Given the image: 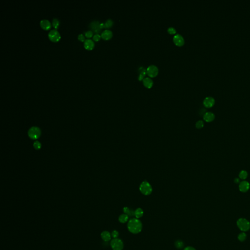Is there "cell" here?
<instances>
[{
	"label": "cell",
	"instance_id": "1",
	"mask_svg": "<svg viewBox=\"0 0 250 250\" xmlns=\"http://www.w3.org/2000/svg\"><path fill=\"white\" fill-rule=\"evenodd\" d=\"M127 228L131 233L137 234L142 231V224L137 218H132L127 223Z\"/></svg>",
	"mask_w": 250,
	"mask_h": 250
},
{
	"label": "cell",
	"instance_id": "2",
	"mask_svg": "<svg viewBox=\"0 0 250 250\" xmlns=\"http://www.w3.org/2000/svg\"><path fill=\"white\" fill-rule=\"evenodd\" d=\"M139 189L141 192L145 195H150L152 191V188L147 181H143L140 185Z\"/></svg>",
	"mask_w": 250,
	"mask_h": 250
},
{
	"label": "cell",
	"instance_id": "3",
	"mask_svg": "<svg viewBox=\"0 0 250 250\" xmlns=\"http://www.w3.org/2000/svg\"><path fill=\"white\" fill-rule=\"evenodd\" d=\"M237 225L238 228L243 232L247 231L250 229V223L246 219H239L237 221Z\"/></svg>",
	"mask_w": 250,
	"mask_h": 250
},
{
	"label": "cell",
	"instance_id": "4",
	"mask_svg": "<svg viewBox=\"0 0 250 250\" xmlns=\"http://www.w3.org/2000/svg\"><path fill=\"white\" fill-rule=\"evenodd\" d=\"M111 245L113 250H122L124 248L123 241L119 238H114L111 241Z\"/></svg>",
	"mask_w": 250,
	"mask_h": 250
},
{
	"label": "cell",
	"instance_id": "5",
	"mask_svg": "<svg viewBox=\"0 0 250 250\" xmlns=\"http://www.w3.org/2000/svg\"><path fill=\"white\" fill-rule=\"evenodd\" d=\"M29 137L32 139H37L41 135V130L36 126L32 127L28 132Z\"/></svg>",
	"mask_w": 250,
	"mask_h": 250
},
{
	"label": "cell",
	"instance_id": "6",
	"mask_svg": "<svg viewBox=\"0 0 250 250\" xmlns=\"http://www.w3.org/2000/svg\"><path fill=\"white\" fill-rule=\"evenodd\" d=\"M48 36L50 40L53 42H57L61 38L59 32L55 29L51 30L49 33Z\"/></svg>",
	"mask_w": 250,
	"mask_h": 250
},
{
	"label": "cell",
	"instance_id": "7",
	"mask_svg": "<svg viewBox=\"0 0 250 250\" xmlns=\"http://www.w3.org/2000/svg\"><path fill=\"white\" fill-rule=\"evenodd\" d=\"M158 68L155 65H150L147 69V73L150 78L156 77L158 74Z\"/></svg>",
	"mask_w": 250,
	"mask_h": 250
},
{
	"label": "cell",
	"instance_id": "8",
	"mask_svg": "<svg viewBox=\"0 0 250 250\" xmlns=\"http://www.w3.org/2000/svg\"><path fill=\"white\" fill-rule=\"evenodd\" d=\"M173 41L175 45L178 47H182L185 43L184 38L179 34H177L174 36L173 38Z\"/></svg>",
	"mask_w": 250,
	"mask_h": 250
},
{
	"label": "cell",
	"instance_id": "9",
	"mask_svg": "<svg viewBox=\"0 0 250 250\" xmlns=\"http://www.w3.org/2000/svg\"><path fill=\"white\" fill-rule=\"evenodd\" d=\"M100 24L99 21H93L89 24V28H90L93 32L98 34V33H99L102 29L100 28Z\"/></svg>",
	"mask_w": 250,
	"mask_h": 250
},
{
	"label": "cell",
	"instance_id": "10",
	"mask_svg": "<svg viewBox=\"0 0 250 250\" xmlns=\"http://www.w3.org/2000/svg\"><path fill=\"white\" fill-rule=\"evenodd\" d=\"M215 104V100L212 97H207L203 101L204 106L207 108H210L213 106Z\"/></svg>",
	"mask_w": 250,
	"mask_h": 250
},
{
	"label": "cell",
	"instance_id": "11",
	"mask_svg": "<svg viewBox=\"0 0 250 250\" xmlns=\"http://www.w3.org/2000/svg\"><path fill=\"white\" fill-rule=\"evenodd\" d=\"M250 185L249 183L246 181H243L241 182L239 185V189L240 191L242 192H247L250 188Z\"/></svg>",
	"mask_w": 250,
	"mask_h": 250
},
{
	"label": "cell",
	"instance_id": "12",
	"mask_svg": "<svg viewBox=\"0 0 250 250\" xmlns=\"http://www.w3.org/2000/svg\"><path fill=\"white\" fill-rule=\"evenodd\" d=\"M203 119L206 122H211L215 119V115L213 113L207 112L203 115Z\"/></svg>",
	"mask_w": 250,
	"mask_h": 250
},
{
	"label": "cell",
	"instance_id": "13",
	"mask_svg": "<svg viewBox=\"0 0 250 250\" xmlns=\"http://www.w3.org/2000/svg\"><path fill=\"white\" fill-rule=\"evenodd\" d=\"M40 25L42 27V28H43L45 30H49L51 27V25L50 22L47 19H44L40 21Z\"/></svg>",
	"mask_w": 250,
	"mask_h": 250
},
{
	"label": "cell",
	"instance_id": "14",
	"mask_svg": "<svg viewBox=\"0 0 250 250\" xmlns=\"http://www.w3.org/2000/svg\"><path fill=\"white\" fill-rule=\"evenodd\" d=\"M113 33L111 30L107 29L103 31L101 34V37L105 40L111 39L113 37Z\"/></svg>",
	"mask_w": 250,
	"mask_h": 250
},
{
	"label": "cell",
	"instance_id": "15",
	"mask_svg": "<svg viewBox=\"0 0 250 250\" xmlns=\"http://www.w3.org/2000/svg\"><path fill=\"white\" fill-rule=\"evenodd\" d=\"M94 47V43L91 39H86L84 42V47L88 50H91Z\"/></svg>",
	"mask_w": 250,
	"mask_h": 250
},
{
	"label": "cell",
	"instance_id": "16",
	"mask_svg": "<svg viewBox=\"0 0 250 250\" xmlns=\"http://www.w3.org/2000/svg\"><path fill=\"white\" fill-rule=\"evenodd\" d=\"M143 83L145 87L148 88H150L153 85L152 80L149 77L145 78L143 80Z\"/></svg>",
	"mask_w": 250,
	"mask_h": 250
},
{
	"label": "cell",
	"instance_id": "17",
	"mask_svg": "<svg viewBox=\"0 0 250 250\" xmlns=\"http://www.w3.org/2000/svg\"><path fill=\"white\" fill-rule=\"evenodd\" d=\"M101 237L102 239L106 242L109 241L111 239V235L108 231H104L101 234Z\"/></svg>",
	"mask_w": 250,
	"mask_h": 250
},
{
	"label": "cell",
	"instance_id": "18",
	"mask_svg": "<svg viewBox=\"0 0 250 250\" xmlns=\"http://www.w3.org/2000/svg\"><path fill=\"white\" fill-rule=\"evenodd\" d=\"M128 219V216L126 214H122L119 217V221L121 223H126Z\"/></svg>",
	"mask_w": 250,
	"mask_h": 250
},
{
	"label": "cell",
	"instance_id": "19",
	"mask_svg": "<svg viewBox=\"0 0 250 250\" xmlns=\"http://www.w3.org/2000/svg\"><path fill=\"white\" fill-rule=\"evenodd\" d=\"M144 214V212L141 208H137L134 212V215L136 217V218H141Z\"/></svg>",
	"mask_w": 250,
	"mask_h": 250
},
{
	"label": "cell",
	"instance_id": "20",
	"mask_svg": "<svg viewBox=\"0 0 250 250\" xmlns=\"http://www.w3.org/2000/svg\"><path fill=\"white\" fill-rule=\"evenodd\" d=\"M248 175V173L246 171L242 170L240 172L239 174V177L241 179L244 180L247 178Z\"/></svg>",
	"mask_w": 250,
	"mask_h": 250
},
{
	"label": "cell",
	"instance_id": "21",
	"mask_svg": "<svg viewBox=\"0 0 250 250\" xmlns=\"http://www.w3.org/2000/svg\"><path fill=\"white\" fill-rule=\"evenodd\" d=\"M52 24L53 26L54 27V28L55 29H57L59 27V26L60 21H59V20L58 19H57V18H54L53 19V20H52Z\"/></svg>",
	"mask_w": 250,
	"mask_h": 250
},
{
	"label": "cell",
	"instance_id": "22",
	"mask_svg": "<svg viewBox=\"0 0 250 250\" xmlns=\"http://www.w3.org/2000/svg\"><path fill=\"white\" fill-rule=\"evenodd\" d=\"M113 22L111 19H108L106 21L105 23V28H109L113 26Z\"/></svg>",
	"mask_w": 250,
	"mask_h": 250
},
{
	"label": "cell",
	"instance_id": "23",
	"mask_svg": "<svg viewBox=\"0 0 250 250\" xmlns=\"http://www.w3.org/2000/svg\"><path fill=\"white\" fill-rule=\"evenodd\" d=\"M123 211H124V212L128 215L132 216V215H133V214L134 215V212L133 213L132 211H131L128 207L124 208Z\"/></svg>",
	"mask_w": 250,
	"mask_h": 250
},
{
	"label": "cell",
	"instance_id": "24",
	"mask_svg": "<svg viewBox=\"0 0 250 250\" xmlns=\"http://www.w3.org/2000/svg\"><path fill=\"white\" fill-rule=\"evenodd\" d=\"M175 246L178 249H181L184 246V243L180 240H177L175 242Z\"/></svg>",
	"mask_w": 250,
	"mask_h": 250
},
{
	"label": "cell",
	"instance_id": "25",
	"mask_svg": "<svg viewBox=\"0 0 250 250\" xmlns=\"http://www.w3.org/2000/svg\"><path fill=\"white\" fill-rule=\"evenodd\" d=\"M146 70H147L145 69V70H142V71L140 72V74H139V77H138V79H139V80H140V81L143 80V79H144V77H145V75H146V73H147V71H146Z\"/></svg>",
	"mask_w": 250,
	"mask_h": 250
},
{
	"label": "cell",
	"instance_id": "26",
	"mask_svg": "<svg viewBox=\"0 0 250 250\" xmlns=\"http://www.w3.org/2000/svg\"><path fill=\"white\" fill-rule=\"evenodd\" d=\"M246 235L245 234V233H240L238 236V239L240 241H244L246 238Z\"/></svg>",
	"mask_w": 250,
	"mask_h": 250
},
{
	"label": "cell",
	"instance_id": "27",
	"mask_svg": "<svg viewBox=\"0 0 250 250\" xmlns=\"http://www.w3.org/2000/svg\"><path fill=\"white\" fill-rule=\"evenodd\" d=\"M204 122L202 120H199L198 121H197L195 124V126H196V127L198 129H201L202 128H203L204 127Z\"/></svg>",
	"mask_w": 250,
	"mask_h": 250
},
{
	"label": "cell",
	"instance_id": "28",
	"mask_svg": "<svg viewBox=\"0 0 250 250\" xmlns=\"http://www.w3.org/2000/svg\"><path fill=\"white\" fill-rule=\"evenodd\" d=\"M168 32L170 34H175L176 33V31L175 28L173 27H170L168 29Z\"/></svg>",
	"mask_w": 250,
	"mask_h": 250
},
{
	"label": "cell",
	"instance_id": "29",
	"mask_svg": "<svg viewBox=\"0 0 250 250\" xmlns=\"http://www.w3.org/2000/svg\"><path fill=\"white\" fill-rule=\"evenodd\" d=\"M34 147V148L36 150H39L41 148V143L38 142V141H36L34 143V145H33Z\"/></svg>",
	"mask_w": 250,
	"mask_h": 250
},
{
	"label": "cell",
	"instance_id": "30",
	"mask_svg": "<svg viewBox=\"0 0 250 250\" xmlns=\"http://www.w3.org/2000/svg\"><path fill=\"white\" fill-rule=\"evenodd\" d=\"M85 34L86 37L89 38L93 36V32L91 30H88V31L86 32L85 33Z\"/></svg>",
	"mask_w": 250,
	"mask_h": 250
},
{
	"label": "cell",
	"instance_id": "31",
	"mask_svg": "<svg viewBox=\"0 0 250 250\" xmlns=\"http://www.w3.org/2000/svg\"><path fill=\"white\" fill-rule=\"evenodd\" d=\"M112 236L114 238H117L119 236V233L117 231L114 230L112 232Z\"/></svg>",
	"mask_w": 250,
	"mask_h": 250
},
{
	"label": "cell",
	"instance_id": "32",
	"mask_svg": "<svg viewBox=\"0 0 250 250\" xmlns=\"http://www.w3.org/2000/svg\"><path fill=\"white\" fill-rule=\"evenodd\" d=\"M101 37V36H100L99 34H96L93 36V40L95 41H98L100 40Z\"/></svg>",
	"mask_w": 250,
	"mask_h": 250
},
{
	"label": "cell",
	"instance_id": "33",
	"mask_svg": "<svg viewBox=\"0 0 250 250\" xmlns=\"http://www.w3.org/2000/svg\"><path fill=\"white\" fill-rule=\"evenodd\" d=\"M78 39H79L80 41H82V42H83V41H84V42H85V40H86L85 37L84 36V35H83V34H79V35H78Z\"/></svg>",
	"mask_w": 250,
	"mask_h": 250
},
{
	"label": "cell",
	"instance_id": "34",
	"mask_svg": "<svg viewBox=\"0 0 250 250\" xmlns=\"http://www.w3.org/2000/svg\"><path fill=\"white\" fill-rule=\"evenodd\" d=\"M184 250H196L193 247H190V246H188L186 248H185Z\"/></svg>",
	"mask_w": 250,
	"mask_h": 250
},
{
	"label": "cell",
	"instance_id": "35",
	"mask_svg": "<svg viewBox=\"0 0 250 250\" xmlns=\"http://www.w3.org/2000/svg\"><path fill=\"white\" fill-rule=\"evenodd\" d=\"M234 182H235V183H237V184L239 183L240 182V179L239 178H236L235 179Z\"/></svg>",
	"mask_w": 250,
	"mask_h": 250
},
{
	"label": "cell",
	"instance_id": "36",
	"mask_svg": "<svg viewBox=\"0 0 250 250\" xmlns=\"http://www.w3.org/2000/svg\"><path fill=\"white\" fill-rule=\"evenodd\" d=\"M100 27L101 29H102L103 28H105V23H100Z\"/></svg>",
	"mask_w": 250,
	"mask_h": 250
}]
</instances>
